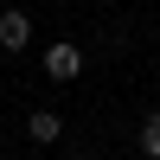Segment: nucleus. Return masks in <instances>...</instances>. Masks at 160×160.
<instances>
[{"label": "nucleus", "instance_id": "obj_3", "mask_svg": "<svg viewBox=\"0 0 160 160\" xmlns=\"http://www.w3.org/2000/svg\"><path fill=\"white\" fill-rule=\"evenodd\" d=\"M26 135H32L38 148H51V141H64V122H58V109H32V122H26Z\"/></svg>", "mask_w": 160, "mask_h": 160}, {"label": "nucleus", "instance_id": "obj_6", "mask_svg": "<svg viewBox=\"0 0 160 160\" xmlns=\"http://www.w3.org/2000/svg\"><path fill=\"white\" fill-rule=\"evenodd\" d=\"M26 160H32V154H26Z\"/></svg>", "mask_w": 160, "mask_h": 160}, {"label": "nucleus", "instance_id": "obj_2", "mask_svg": "<svg viewBox=\"0 0 160 160\" xmlns=\"http://www.w3.org/2000/svg\"><path fill=\"white\" fill-rule=\"evenodd\" d=\"M0 45H7V51H26V45H32V19H26L19 7L0 13Z\"/></svg>", "mask_w": 160, "mask_h": 160}, {"label": "nucleus", "instance_id": "obj_4", "mask_svg": "<svg viewBox=\"0 0 160 160\" xmlns=\"http://www.w3.org/2000/svg\"><path fill=\"white\" fill-rule=\"evenodd\" d=\"M141 148L160 160V115H148V122H141Z\"/></svg>", "mask_w": 160, "mask_h": 160}, {"label": "nucleus", "instance_id": "obj_1", "mask_svg": "<svg viewBox=\"0 0 160 160\" xmlns=\"http://www.w3.org/2000/svg\"><path fill=\"white\" fill-rule=\"evenodd\" d=\"M45 77L51 83H77V77H83V51L77 45H51L45 51Z\"/></svg>", "mask_w": 160, "mask_h": 160}, {"label": "nucleus", "instance_id": "obj_5", "mask_svg": "<svg viewBox=\"0 0 160 160\" xmlns=\"http://www.w3.org/2000/svg\"><path fill=\"white\" fill-rule=\"evenodd\" d=\"M154 58H160V45H154Z\"/></svg>", "mask_w": 160, "mask_h": 160}]
</instances>
